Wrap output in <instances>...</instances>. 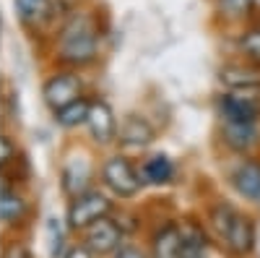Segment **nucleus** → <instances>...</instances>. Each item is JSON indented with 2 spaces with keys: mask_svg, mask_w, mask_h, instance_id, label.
<instances>
[{
  "mask_svg": "<svg viewBox=\"0 0 260 258\" xmlns=\"http://www.w3.org/2000/svg\"><path fill=\"white\" fill-rule=\"evenodd\" d=\"M211 224L234 255H247L255 248V224L250 217L234 211L229 204H219L211 211Z\"/></svg>",
  "mask_w": 260,
  "mask_h": 258,
  "instance_id": "1",
  "label": "nucleus"
},
{
  "mask_svg": "<svg viewBox=\"0 0 260 258\" xmlns=\"http://www.w3.org/2000/svg\"><path fill=\"white\" fill-rule=\"evenodd\" d=\"M60 58L71 66H89L96 58V37L83 21H73L71 26H65L60 37Z\"/></svg>",
  "mask_w": 260,
  "mask_h": 258,
  "instance_id": "2",
  "label": "nucleus"
},
{
  "mask_svg": "<svg viewBox=\"0 0 260 258\" xmlns=\"http://www.w3.org/2000/svg\"><path fill=\"white\" fill-rule=\"evenodd\" d=\"M110 211H112V201L104 193L89 190L83 196L73 198V204L68 209V224H71V230H86L94 222H99L102 217H107Z\"/></svg>",
  "mask_w": 260,
  "mask_h": 258,
  "instance_id": "3",
  "label": "nucleus"
},
{
  "mask_svg": "<svg viewBox=\"0 0 260 258\" xmlns=\"http://www.w3.org/2000/svg\"><path fill=\"white\" fill-rule=\"evenodd\" d=\"M102 178H104V185L120 198H130V196H136V193L141 190L138 172L133 169V164H130L125 157L107 159L104 167H102Z\"/></svg>",
  "mask_w": 260,
  "mask_h": 258,
  "instance_id": "4",
  "label": "nucleus"
},
{
  "mask_svg": "<svg viewBox=\"0 0 260 258\" xmlns=\"http://www.w3.org/2000/svg\"><path fill=\"white\" fill-rule=\"evenodd\" d=\"M42 97H45L50 110L57 112V110H62V107L73 104L76 99H81V81L73 73H57L45 83Z\"/></svg>",
  "mask_w": 260,
  "mask_h": 258,
  "instance_id": "5",
  "label": "nucleus"
},
{
  "mask_svg": "<svg viewBox=\"0 0 260 258\" xmlns=\"http://www.w3.org/2000/svg\"><path fill=\"white\" fill-rule=\"evenodd\" d=\"M120 243H122V230L110 217H102L91 227H86V245H89L94 253H99V255L117 250Z\"/></svg>",
  "mask_w": 260,
  "mask_h": 258,
  "instance_id": "6",
  "label": "nucleus"
},
{
  "mask_svg": "<svg viewBox=\"0 0 260 258\" xmlns=\"http://www.w3.org/2000/svg\"><path fill=\"white\" fill-rule=\"evenodd\" d=\"M86 125H89V131H91V138L96 144H110L117 138V118L112 112V107L96 99L91 102L89 107V120H86Z\"/></svg>",
  "mask_w": 260,
  "mask_h": 258,
  "instance_id": "7",
  "label": "nucleus"
},
{
  "mask_svg": "<svg viewBox=\"0 0 260 258\" xmlns=\"http://www.w3.org/2000/svg\"><path fill=\"white\" fill-rule=\"evenodd\" d=\"M89 183H91V164L86 157H73L68 159V164L62 167V190L71 198L89 193Z\"/></svg>",
  "mask_w": 260,
  "mask_h": 258,
  "instance_id": "8",
  "label": "nucleus"
},
{
  "mask_svg": "<svg viewBox=\"0 0 260 258\" xmlns=\"http://www.w3.org/2000/svg\"><path fill=\"white\" fill-rule=\"evenodd\" d=\"M219 110L224 120L232 123H255L260 115V104L252 97H240V94H226L219 102Z\"/></svg>",
  "mask_w": 260,
  "mask_h": 258,
  "instance_id": "9",
  "label": "nucleus"
},
{
  "mask_svg": "<svg viewBox=\"0 0 260 258\" xmlns=\"http://www.w3.org/2000/svg\"><path fill=\"white\" fill-rule=\"evenodd\" d=\"M117 138L125 146L143 149V146H148L151 141H154V128H151V123L141 115H127L122 120V125L117 128Z\"/></svg>",
  "mask_w": 260,
  "mask_h": 258,
  "instance_id": "10",
  "label": "nucleus"
},
{
  "mask_svg": "<svg viewBox=\"0 0 260 258\" xmlns=\"http://www.w3.org/2000/svg\"><path fill=\"white\" fill-rule=\"evenodd\" d=\"M232 185L240 196L250 201H260V164L252 159L237 164V169L232 172Z\"/></svg>",
  "mask_w": 260,
  "mask_h": 258,
  "instance_id": "11",
  "label": "nucleus"
},
{
  "mask_svg": "<svg viewBox=\"0 0 260 258\" xmlns=\"http://www.w3.org/2000/svg\"><path fill=\"white\" fill-rule=\"evenodd\" d=\"M221 136H224V144L232 149V152H250V149L257 144V128L255 123H232V120H224V128H221Z\"/></svg>",
  "mask_w": 260,
  "mask_h": 258,
  "instance_id": "12",
  "label": "nucleus"
},
{
  "mask_svg": "<svg viewBox=\"0 0 260 258\" xmlns=\"http://www.w3.org/2000/svg\"><path fill=\"white\" fill-rule=\"evenodd\" d=\"M221 83L229 86L232 92H257L260 89V71L245 68V66H226L221 71Z\"/></svg>",
  "mask_w": 260,
  "mask_h": 258,
  "instance_id": "13",
  "label": "nucleus"
},
{
  "mask_svg": "<svg viewBox=\"0 0 260 258\" xmlns=\"http://www.w3.org/2000/svg\"><path fill=\"white\" fill-rule=\"evenodd\" d=\"M206 250H208L206 235L195 224H185L182 227V243H180L177 258H206Z\"/></svg>",
  "mask_w": 260,
  "mask_h": 258,
  "instance_id": "14",
  "label": "nucleus"
},
{
  "mask_svg": "<svg viewBox=\"0 0 260 258\" xmlns=\"http://www.w3.org/2000/svg\"><path fill=\"white\" fill-rule=\"evenodd\" d=\"M26 214V201L11 188H0V219L6 224H16L24 219Z\"/></svg>",
  "mask_w": 260,
  "mask_h": 258,
  "instance_id": "15",
  "label": "nucleus"
},
{
  "mask_svg": "<svg viewBox=\"0 0 260 258\" xmlns=\"http://www.w3.org/2000/svg\"><path fill=\"white\" fill-rule=\"evenodd\" d=\"M143 175L148 183H169L172 175H175V164H172V159L167 154H154V157H148L146 164H143Z\"/></svg>",
  "mask_w": 260,
  "mask_h": 258,
  "instance_id": "16",
  "label": "nucleus"
},
{
  "mask_svg": "<svg viewBox=\"0 0 260 258\" xmlns=\"http://www.w3.org/2000/svg\"><path fill=\"white\" fill-rule=\"evenodd\" d=\"M182 243V230L180 227H164L154 238V255L156 258H177Z\"/></svg>",
  "mask_w": 260,
  "mask_h": 258,
  "instance_id": "17",
  "label": "nucleus"
},
{
  "mask_svg": "<svg viewBox=\"0 0 260 258\" xmlns=\"http://www.w3.org/2000/svg\"><path fill=\"white\" fill-rule=\"evenodd\" d=\"M13 6L26 24H42V21H47L50 13H52L50 0H13Z\"/></svg>",
  "mask_w": 260,
  "mask_h": 258,
  "instance_id": "18",
  "label": "nucleus"
},
{
  "mask_svg": "<svg viewBox=\"0 0 260 258\" xmlns=\"http://www.w3.org/2000/svg\"><path fill=\"white\" fill-rule=\"evenodd\" d=\"M89 107H91V102H86V99H76L73 104L62 107V110H57V112H55V120H57V125H62V128H76V125H83L86 120H89Z\"/></svg>",
  "mask_w": 260,
  "mask_h": 258,
  "instance_id": "19",
  "label": "nucleus"
},
{
  "mask_svg": "<svg viewBox=\"0 0 260 258\" xmlns=\"http://www.w3.org/2000/svg\"><path fill=\"white\" fill-rule=\"evenodd\" d=\"M240 50L255 63L260 66V29H247L240 39Z\"/></svg>",
  "mask_w": 260,
  "mask_h": 258,
  "instance_id": "20",
  "label": "nucleus"
},
{
  "mask_svg": "<svg viewBox=\"0 0 260 258\" xmlns=\"http://www.w3.org/2000/svg\"><path fill=\"white\" fill-rule=\"evenodd\" d=\"M252 0H219V11L229 18H245Z\"/></svg>",
  "mask_w": 260,
  "mask_h": 258,
  "instance_id": "21",
  "label": "nucleus"
},
{
  "mask_svg": "<svg viewBox=\"0 0 260 258\" xmlns=\"http://www.w3.org/2000/svg\"><path fill=\"white\" fill-rule=\"evenodd\" d=\"M13 159H16V146L8 141V136H0V167H6Z\"/></svg>",
  "mask_w": 260,
  "mask_h": 258,
  "instance_id": "22",
  "label": "nucleus"
},
{
  "mask_svg": "<svg viewBox=\"0 0 260 258\" xmlns=\"http://www.w3.org/2000/svg\"><path fill=\"white\" fill-rule=\"evenodd\" d=\"M62 258H94V250L89 245H76V248H71L68 253H65Z\"/></svg>",
  "mask_w": 260,
  "mask_h": 258,
  "instance_id": "23",
  "label": "nucleus"
},
{
  "mask_svg": "<svg viewBox=\"0 0 260 258\" xmlns=\"http://www.w3.org/2000/svg\"><path fill=\"white\" fill-rule=\"evenodd\" d=\"M115 258H146V255H143V250H138V248L125 245V248H117V250H115Z\"/></svg>",
  "mask_w": 260,
  "mask_h": 258,
  "instance_id": "24",
  "label": "nucleus"
},
{
  "mask_svg": "<svg viewBox=\"0 0 260 258\" xmlns=\"http://www.w3.org/2000/svg\"><path fill=\"white\" fill-rule=\"evenodd\" d=\"M3 258H31L24 248H18V245H13V248H8L6 253H3Z\"/></svg>",
  "mask_w": 260,
  "mask_h": 258,
  "instance_id": "25",
  "label": "nucleus"
},
{
  "mask_svg": "<svg viewBox=\"0 0 260 258\" xmlns=\"http://www.w3.org/2000/svg\"><path fill=\"white\" fill-rule=\"evenodd\" d=\"M255 3H260V0H255Z\"/></svg>",
  "mask_w": 260,
  "mask_h": 258,
  "instance_id": "26",
  "label": "nucleus"
}]
</instances>
